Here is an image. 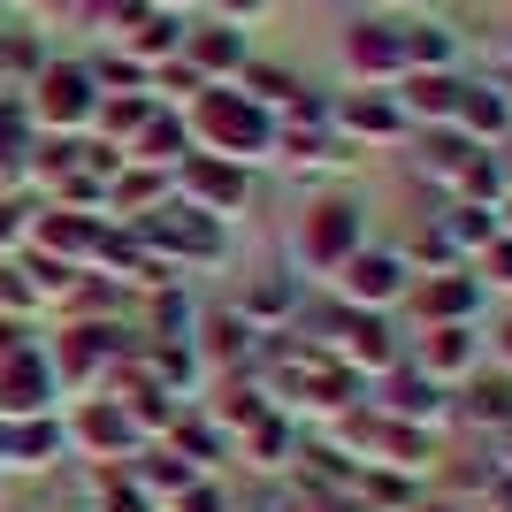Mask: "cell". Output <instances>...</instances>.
<instances>
[{
	"mask_svg": "<svg viewBox=\"0 0 512 512\" xmlns=\"http://www.w3.org/2000/svg\"><path fill=\"white\" fill-rule=\"evenodd\" d=\"M192 130L207 138L214 161H260V153L276 146V115H268L253 92H230V85L192 92Z\"/></svg>",
	"mask_w": 512,
	"mask_h": 512,
	"instance_id": "cell-1",
	"label": "cell"
},
{
	"mask_svg": "<svg viewBox=\"0 0 512 512\" xmlns=\"http://www.w3.org/2000/svg\"><path fill=\"white\" fill-rule=\"evenodd\" d=\"M360 245H367V214L352 199H314L299 214V230H291V253H299L306 276H337Z\"/></svg>",
	"mask_w": 512,
	"mask_h": 512,
	"instance_id": "cell-2",
	"label": "cell"
},
{
	"mask_svg": "<svg viewBox=\"0 0 512 512\" xmlns=\"http://www.w3.org/2000/svg\"><path fill=\"white\" fill-rule=\"evenodd\" d=\"M62 444L77 451V459H100V467H123V459H138V421H130L115 398H77V406L62 413Z\"/></svg>",
	"mask_w": 512,
	"mask_h": 512,
	"instance_id": "cell-3",
	"label": "cell"
},
{
	"mask_svg": "<svg viewBox=\"0 0 512 512\" xmlns=\"http://www.w3.org/2000/svg\"><path fill=\"white\" fill-rule=\"evenodd\" d=\"M482 360H490V344H482V329L474 321H436V329H421L413 337V352H406V367L413 375H428V383H474L482 375Z\"/></svg>",
	"mask_w": 512,
	"mask_h": 512,
	"instance_id": "cell-4",
	"label": "cell"
},
{
	"mask_svg": "<svg viewBox=\"0 0 512 512\" xmlns=\"http://www.w3.org/2000/svg\"><path fill=\"white\" fill-rule=\"evenodd\" d=\"M329 283H337V299H344V306H360V314H390V306L413 291V268L390 253V245H360V253L344 260Z\"/></svg>",
	"mask_w": 512,
	"mask_h": 512,
	"instance_id": "cell-5",
	"label": "cell"
},
{
	"mask_svg": "<svg viewBox=\"0 0 512 512\" xmlns=\"http://www.w3.org/2000/svg\"><path fill=\"white\" fill-rule=\"evenodd\" d=\"M54 398H62V383H54L46 344L23 337L16 352L0 360V421H46V413H54Z\"/></svg>",
	"mask_w": 512,
	"mask_h": 512,
	"instance_id": "cell-6",
	"label": "cell"
},
{
	"mask_svg": "<svg viewBox=\"0 0 512 512\" xmlns=\"http://www.w3.org/2000/svg\"><path fill=\"white\" fill-rule=\"evenodd\" d=\"M46 360H54V383L62 390H92L100 367L123 360V329H115V321H69L62 337L46 344Z\"/></svg>",
	"mask_w": 512,
	"mask_h": 512,
	"instance_id": "cell-7",
	"label": "cell"
},
{
	"mask_svg": "<svg viewBox=\"0 0 512 512\" xmlns=\"http://www.w3.org/2000/svg\"><path fill=\"white\" fill-rule=\"evenodd\" d=\"M146 245H153L161 260H199V268H214V260L230 253L222 222H214V214H199V207H161V214H146Z\"/></svg>",
	"mask_w": 512,
	"mask_h": 512,
	"instance_id": "cell-8",
	"label": "cell"
},
{
	"mask_svg": "<svg viewBox=\"0 0 512 512\" xmlns=\"http://www.w3.org/2000/svg\"><path fill=\"white\" fill-rule=\"evenodd\" d=\"M92 107H100V92H92V69L77 62H54L39 69V92H31V115H39L46 130H85Z\"/></svg>",
	"mask_w": 512,
	"mask_h": 512,
	"instance_id": "cell-9",
	"label": "cell"
},
{
	"mask_svg": "<svg viewBox=\"0 0 512 512\" xmlns=\"http://www.w3.org/2000/svg\"><path fill=\"white\" fill-rule=\"evenodd\" d=\"M413 314H421V329H436V321H474L482 314V283H474V268L459 260V268H444V276H413Z\"/></svg>",
	"mask_w": 512,
	"mask_h": 512,
	"instance_id": "cell-10",
	"label": "cell"
},
{
	"mask_svg": "<svg viewBox=\"0 0 512 512\" xmlns=\"http://www.w3.org/2000/svg\"><path fill=\"white\" fill-rule=\"evenodd\" d=\"M291 314H299V276H283V268H260V276L237 291V321H245L253 337L291 329Z\"/></svg>",
	"mask_w": 512,
	"mask_h": 512,
	"instance_id": "cell-11",
	"label": "cell"
},
{
	"mask_svg": "<svg viewBox=\"0 0 512 512\" xmlns=\"http://www.w3.org/2000/svg\"><path fill=\"white\" fill-rule=\"evenodd\" d=\"M184 207L230 222V207H245V161H184Z\"/></svg>",
	"mask_w": 512,
	"mask_h": 512,
	"instance_id": "cell-12",
	"label": "cell"
},
{
	"mask_svg": "<svg viewBox=\"0 0 512 512\" xmlns=\"http://www.w3.org/2000/svg\"><path fill=\"white\" fill-rule=\"evenodd\" d=\"M344 69H352V77H406V39H398L390 23H360V31L344 39Z\"/></svg>",
	"mask_w": 512,
	"mask_h": 512,
	"instance_id": "cell-13",
	"label": "cell"
},
{
	"mask_svg": "<svg viewBox=\"0 0 512 512\" xmlns=\"http://www.w3.org/2000/svg\"><path fill=\"white\" fill-rule=\"evenodd\" d=\"M337 130H344V138H398V130H406V107L390 100V92H375V100H344Z\"/></svg>",
	"mask_w": 512,
	"mask_h": 512,
	"instance_id": "cell-14",
	"label": "cell"
},
{
	"mask_svg": "<svg viewBox=\"0 0 512 512\" xmlns=\"http://www.w3.org/2000/svg\"><path fill=\"white\" fill-rule=\"evenodd\" d=\"M406 115H436V123L459 115V85H451L444 69H436V77H406Z\"/></svg>",
	"mask_w": 512,
	"mask_h": 512,
	"instance_id": "cell-15",
	"label": "cell"
},
{
	"mask_svg": "<svg viewBox=\"0 0 512 512\" xmlns=\"http://www.w3.org/2000/svg\"><path fill=\"white\" fill-rule=\"evenodd\" d=\"M467 268H474V283H482V291H512V237L497 230L490 245H482V253L467 260Z\"/></svg>",
	"mask_w": 512,
	"mask_h": 512,
	"instance_id": "cell-16",
	"label": "cell"
},
{
	"mask_svg": "<svg viewBox=\"0 0 512 512\" xmlns=\"http://www.w3.org/2000/svg\"><path fill=\"white\" fill-rule=\"evenodd\" d=\"M130 161H153V169H161V161H184V130L176 123H146L138 138H130Z\"/></svg>",
	"mask_w": 512,
	"mask_h": 512,
	"instance_id": "cell-17",
	"label": "cell"
},
{
	"mask_svg": "<svg viewBox=\"0 0 512 512\" xmlns=\"http://www.w3.org/2000/svg\"><path fill=\"white\" fill-rule=\"evenodd\" d=\"M39 291H31V276H23L16 260H0V321H23V314H39Z\"/></svg>",
	"mask_w": 512,
	"mask_h": 512,
	"instance_id": "cell-18",
	"label": "cell"
},
{
	"mask_svg": "<svg viewBox=\"0 0 512 512\" xmlns=\"http://www.w3.org/2000/svg\"><path fill=\"white\" fill-rule=\"evenodd\" d=\"M237 62V39L230 31H207V39H199V69H230Z\"/></svg>",
	"mask_w": 512,
	"mask_h": 512,
	"instance_id": "cell-19",
	"label": "cell"
},
{
	"mask_svg": "<svg viewBox=\"0 0 512 512\" xmlns=\"http://www.w3.org/2000/svg\"><path fill=\"white\" fill-rule=\"evenodd\" d=\"M16 153H23V130H16V107H0V176L16 169Z\"/></svg>",
	"mask_w": 512,
	"mask_h": 512,
	"instance_id": "cell-20",
	"label": "cell"
},
{
	"mask_svg": "<svg viewBox=\"0 0 512 512\" xmlns=\"http://www.w3.org/2000/svg\"><path fill=\"white\" fill-rule=\"evenodd\" d=\"M482 344H490V360H497V367H505V375H512V314L497 321V329H490V337H482Z\"/></svg>",
	"mask_w": 512,
	"mask_h": 512,
	"instance_id": "cell-21",
	"label": "cell"
},
{
	"mask_svg": "<svg viewBox=\"0 0 512 512\" xmlns=\"http://www.w3.org/2000/svg\"><path fill=\"white\" fill-rule=\"evenodd\" d=\"M16 237H23V207H0V253H8Z\"/></svg>",
	"mask_w": 512,
	"mask_h": 512,
	"instance_id": "cell-22",
	"label": "cell"
},
{
	"mask_svg": "<svg viewBox=\"0 0 512 512\" xmlns=\"http://www.w3.org/2000/svg\"><path fill=\"white\" fill-rule=\"evenodd\" d=\"M253 8H268V0H222V16H253Z\"/></svg>",
	"mask_w": 512,
	"mask_h": 512,
	"instance_id": "cell-23",
	"label": "cell"
},
{
	"mask_svg": "<svg viewBox=\"0 0 512 512\" xmlns=\"http://www.w3.org/2000/svg\"><path fill=\"white\" fill-rule=\"evenodd\" d=\"M497 184H505V192H512V161H505V176H497Z\"/></svg>",
	"mask_w": 512,
	"mask_h": 512,
	"instance_id": "cell-24",
	"label": "cell"
}]
</instances>
